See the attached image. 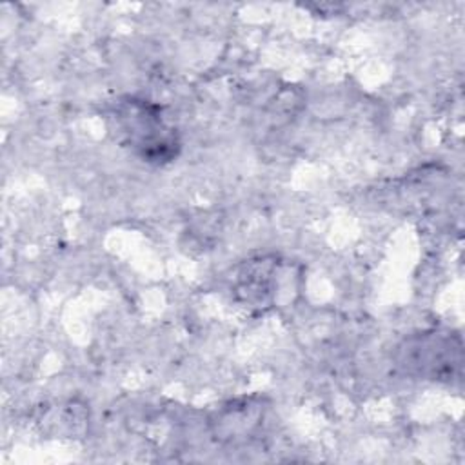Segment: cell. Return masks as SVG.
I'll use <instances>...</instances> for the list:
<instances>
[{"instance_id":"6da1fadb","label":"cell","mask_w":465,"mask_h":465,"mask_svg":"<svg viewBox=\"0 0 465 465\" xmlns=\"http://www.w3.org/2000/svg\"><path fill=\"white\" fill-rule=\"evenodd\" d=\"M122 129L131 136L136 147L143 149V156L162 162L173 156L174 153V133L167 129L160 116L151 113L143 105L131 104V111L120 114Z\"/></svg>"}]
</instances>
